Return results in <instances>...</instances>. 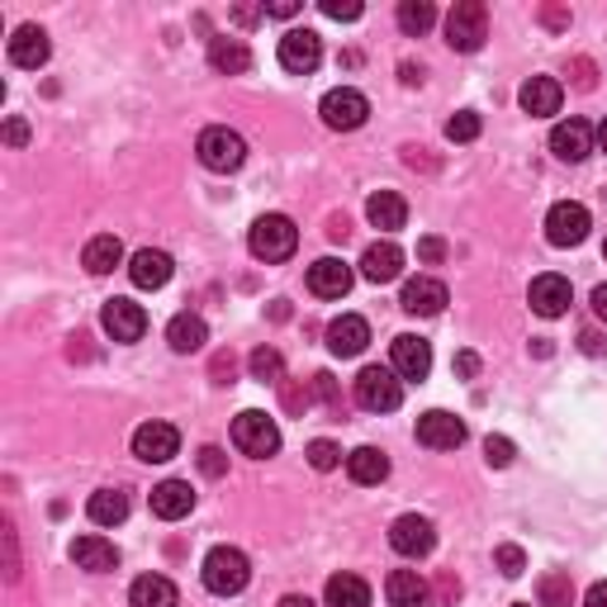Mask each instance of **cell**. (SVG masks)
<instances>
[{"mask_svg":"<svg viewBox=\"0 0 607 607\" xmlns=\"http://www.w3.org/2000/svg\"><path fill=\"white\" fill-rule=\"evenodd\" d=\"M200 579H204L210 594L233 598V594H243V588H247L252 565H247V555L237 546H214L210 555H204V565H200Z\"/></svg>","mask_w":607,"mask_h":607,"instance_id":"obj_1","label":"cell"},{"mask_svg":"<svg viewBox=\"0 0 607 607\" xmlns=\"http://www.w3.org/2000/svg\"><path fill=\"white\" fill-rule=\"evenodd\" d=\"M247 247L257 262H290L299 247V228L285 214H262L247 233Z\"/></svg>","mask_w":607,"mask_h":607,"instance_id":"obj_2","label":"cell"},{"mask_svg":"<svg viewBox=\"0 0 607 607\" xmlns=\"http://www.w3.org/2000/svg\"><path fill=\"white\" fill-rule=\"evenodd\" d=\"M233 446L243 456H252V460H270L280 451V427H276V418H266L262 408H247V413H237L233 418Z\"/></svg>","mask_w":607,"mask_h":607,"instance_id":"obj_3","label":"cell"},{"mask_svg":"<svg viewBox=\"0 0 607 607\" xmlns=\"http://www.w3.org/2000/svg\"><path fill=\"white\" fill-rule=\"evenodd\" d=\"M489 39V10L479 0H456L451 14H446V43L456 53H479Z\"/></svg>","mask_w":607,"mask_h":607,"instance_id":"obj_4","label":"cell"},{"mask_svg":"<svg viewBox=\"0 0 607 607\" xmlns=\"http://www.w3.org/2000/svg\"><path fill=\"white\" fill-rule=\"evenodd\" d=\"M356 404L365 413H394L404 404V380H398L390 365H365L356 375Z\"/></svg>","mask_w":607,"mask_h":607,"instance_id":"obj_5","label":"cell"},{"mask_svg":"<svg viewBox=\"0 0 607 607\" xmlns=\"http://www.w3.org/2000/svg\"><path fill=\"white\" fill-rule=\"evenodd\" d=\"M195 152H200V162L219 171V175H228L247 162V142L243 134H233V129H223V124H214V129H204L200 142H195Z\"/></svg>","mask_w":607,"mask_h":607,"instance_id":"obj_6","label":"cell"},{"mask_svg":"<svg viewBox=\"0 0 607 607\" xmlns=\"http://www.w3.org/2000/svg\"><path fill=\"white\" fill-rule=\"evenodd\" d=\"M318 115H323L328 129L351 134V129H361V124L371 119V100H365L361 90H351V86H338V90H328V95H323Z\"/></svg>","mask_w":607,"mask_h":607,"instance_id":"obj_7","label":"cell"},{"mask_svg":"<svg viewBox=\"0 0 607 607\" xmlns=\"http://www.w3.org/2000/svg\"><path fill=\"white\" fill-rule=\"evenodd\" d=\"M588 228H594V219H588L584 204H574V200H561V204H551V214H546V237H551V247H579Z\"/></svg>","mask_w":607,"mask_h":607,"instance_id":"obj_8","label":"cell"},{"mask_svg":"<svg viewBox=\"0 0 607 607\" xmlns=\"http://www.w3.org/2000/svg\"><path fill=\"white\" fill-rule=\"evenodd\" d=\"M390 546L398 555H408V561H423V555H433V546H437V526L418 513H404L390 526Z\"/></svg>","mask_w":607,"mask_h":607,"instance_id":"obj_9","label":"cell"},{"mask_svg":"<svg viewBox=\"0 0 607 607\" xmlns=\"http://www.w3.org/2000/svg\"><path fill=\"white\" fill-rule=\"evenodd\" d=\"M318 62H323V39H318L313 29H290V34L280 39V67L285 72L309 76Z\"/></svg>","mask_w":607,"mask_h":607,"instance_id":"obj_10","label":"cell"},{"mask_svg":"<svg viewBox=\"0 0 607 607\" xmlns=\"http://www.w3.org/2000/svg\"><path fill=\"white\" fill-rule=\"evenodd\" d=\"M418 441L427 446V451H456V446L466 441V423H460L456 413H446V408H427L418 418Z\"/></svg>","mask_w":607,"mask_h":607,"instance_id":"obj_11","label":"cell"},{"mask_svg":"<svg viewBox=\"0 0 607 607\" xmlns=\"http://www.w3.org/2000/svg\"><path fill=\"white\" fill-rule=\"evenodd\" d=\"M175 451H181V433L171 423H142L134 433V456L148 460V466H167Z\"/></svg>","mask_w":607,"mask_h":607,"instance_id":"obj_12","label":"cell"},{"mask_svg":"<svg viewBox=\"0 0 607 607\" xmlns=\"http://www.w3.org/2000/svg\"><path fill=\"white\" fill-rule=\"evenodd\" d=\"M390 371H394L398 380H427V371H433V347H427L423 338H413V332L394 338V347H390Z\"/></svg>","mask_w":607,"mask_h":607,"instance_id":"obj_13","label":"cell"},{"mask_svg":"<svg viewBox=\"0 0 607 607\" xmlns=\"http://www.w3.org/2000/svg\"><path fill=\"white\" fill-rule=\"evenodd\" d=\"M526 303H532V313H541V318H561L569 303H574V290H569L565 276L546 270V276L532 280V290H526Z\"/></svg>","mask_w":607,"mask_h":607,"instance_id":"obj_14","label":"cell"},{"mask_svg":"<svg viewBox=\"0 0 607 607\" xmlns=\"http://www.w3.org/2000/svg\"><path fill=\"white\" fill-rule=\"evenodd\" d=\"M100 323L115 342H138L142 332H148V313H142V303H134V299H109Z\"/></svg>","mask_w":607,"mask_h":607,"instance_id":"obj_15","label":"cell"},{"mask_svg":"<svg viewBox=\"0 0 607 607\" xmlns=\"http://www.w3.org/2000/svg\"><path fill=\"white\" fill-rule=\"evenodd\" d=\"M398 303H404V313H413V318H433V313H441L446 303H451V295H446V285L437 276H418V280L404 285Z\"/></svg>","mask_w":607,"mask_h":607,"instance_id":"obj_16","label":"cell"},{"mask_svg":"<svg viewBox=\"0 0 607 607\" xmlns=\"http://www.w3.org/2000/svg\"><path fill=\"white\" fill-rule=\"evenodd\" d=\"M361 276L371 280V285H390V280H398L404 276V247L398 243H371L365 247V257H361Z\"/></svg>","mask_w":607,"mask_h":607,"instance_id":"obj_17","label":"cell"},{"mask_svg":"<svg viewBox=\"0 0 607 607\" xmlns=\"http://www.w3.org/2000/svg\"><path fill=\"white\" fill-rule=\"evenodd\" d=\"M365 342H371V323L361 313H342L328 323V351L332 356H361Z\"/></svg>","mask_w":607,"mask_h":607,"instance_id":"obj_18","label":"cell"},{"mask_svg":"<svg viewBox=\"0 0 607 607\" xmlns=\"http://www.w3.org/2000/svg\"><path fill=\"white\" fill-rule=\"evenodd\" d=\"M551 152L561 157V162H584L588 152H594V129H588L584 119H565L551 129Z\"/></svg>","mask_w":607,"mask_h":607,"instance_id":"obj_19","label":"cell"},{"mask_svg":"<svg viewBox=\"0 0 607 607\" xmlns=\"http://www.w3.org/2000/svg\"><path fill=\"white\" fill-rule=\"evenodd\" d=\"M351 280H356L351 266L338 257H323V262L309 266V295H318V299H342L351 290Z\"/></svg>","mask_w":607,"mask_h":607,"instance_id":"obj_20","label":"cell"},{"mask_svg":"<svg viewBox=\"0 0 607 607\" xmlns=\"http://www.w3.org/2000/svg\"><path fill=\"white\" fill-rule=\"evenodd\" d=\"M190 508H195V489H190L185 479H162V484L152 489V513L162 518V522L190 518Z\"/></svg>","mask_w":607,"mask_h":607,"instance_id":"obj_21","label":"cell"},{"mask_svg":"<svg viewBox=\"0 0 607 607\" xmlns=\"http://www.w3.org/2000/svg\"><path fill=\"white\" fill-rule=\"evenodd\" d=\"M171 270H175V262L157 247H138L134 262H129V276H134L138 290H162V285L171 280Z\"/></svg>","mask_w":607,"mask_h":607,"instance_id":"obj_22","label":"cell"},{"mask_svg":"<svg viewBox=\"0 0 607 607\" xmlns=\"http://www.w3.org/2000/svg\"><path fill=\"white\" fill-rule=\"evenodd\" d=\"M522 109L532 119H546V115H561V100H565V86L555 82V76H532V82L522 86Z\"/></svg>","mask_w":607,"mask_h":607,"instance_id":"obj_23","label":"cell"},{"mask_svg":"<svg viewBox=\"0 0 607 607\" xmlns=\"http://www.w3.org/2000/svg\"><path fill=\"white\" fill-rule=\"evenodd\" d=\"M47 53H53V43H47V34L39 24H20L10 39V62L14 67H43Z\"/></svg>","mask_w":607,"mask_h":607,"instance_id":"obj_24","label":"cell"},{"mask_svg":"<svg viewBox=\"0 0 607 607\" xmlns=\"http://www.w3.org/2000/svg\"><path fill=\"white\" fill-rule=\"evenodd\" d=\"M385 598H390V607H427L433 588H427L418 569H394L385 579Z\"/></svg>","mask_w":607,"mask_h":607,"instance_id":"obj_25","label":"cell"},{"mask_svg":"<svg viewBox=\"0 0 607 607\" xmlns=\"http://www.w3.org/2000/svg\"><path fill=\"white\" fill-rule=\"evenodd\" d=\"M365 219H371L380 233H398L408 223V204H404V195H394V190H375V195L365 200Z\"/></svg>","mask_w":607,"mask_h":607,"instance_id":"obj_26","label":"cell"},{"mask_svg":"<svg viewBox=\"0 0 607 607\" xmlns=\"http://www.w3.org/2000/svg\"><path fill=\"white\" fill-rule=\"evenodd\" d=\"M167 342L175 356H190V351H204V342H210V328H204L200 313H175L167 323Z\"/></svg>","mask_w":607,"mask_h":607,"instance_id":"obj_27","label":"cell"},{"mask_svg":"<svg viewBox=\"0 0 607 607\" xmlns=\"http://www.w3.org/2000/svg\"><path fill=\"white\" fill-rule=\"evenodd\" d=\"M72 561L90 569V574H105V569H115L119 565V551H115V541H105V536H76L72 541Z\"/></svg>","mask_w":607,"mask_h":607,"instance_id":"obj_28","label":"cell"},{"mask_svg":"<svg viewBox=\"0 0 607 607\" xmlns=\"http://www.w3.org/2000/svg\"><path fill=\"white\" fill-rule=\"evenodd\" d=\"M129 603L134 607H181V594H175V584L167 574H142L129 588Z\"/></svg>","mask_w":607,"mask_h":607,"instance_id":"obj_29","label":"cell"},{"mask_svg":"<svg viewBox=\"0 0 607 607\" xmlns=\"http://www.w3.org/2000/svg\"><path fill=\"white\" fill-rule=\"evenodd\" d=\"M210 67H214V72H223V76H243V72L252 67L247 43H243V39H228V34L210 39Z\"/></svg>","mask_w":607,"mask_h":607,"instance_id":"obj_30","label":"cell"},{"mask_svg":"<svg viewBox=\"0 0 607 607\" xmlns=\"http://www.w3.org/2000/svg\"><path fill=\"white\" fill-rule=\"evenodd\" d=\"M347 475L356 479V484H380V479H390V456L380 451V446H356V451L347 456Z\"/></svg>","mask_w":607,"mask_h":607,"instance_id":"obj_31","label":"cell"},{"mask_svg":"<svg viewBox=\"0 0 607 607\" xmlns=\"http://www.w3.org/2000/svg\"><path fill=\"white\" fill-rule=\"evenodd\" d=\"M323 598H328V607H371V584H365L361 574H332Z\"/></svg>","mask_w":607,"mask_h":607,"instance_id":"obj_32","label":"cell"},{"mask_svg":"<svg viewBox=\"0 0 607 607\" xmlns=\"http://www.w3.org/2000/svg\"><path fill=\"white\" fill-rule=\"evenodd\" d=\"M86 513H90L95 526H119L124 518H129V493H124V489H95Z\"/></svg>","mask_w":607,"mask_h":607,"instance_id":"obj_33","label":"cell"},{"mask_svg":"<svg viewBox=\"0 0 607 607\" xmlns=\"http://www.w3.org/2000/svg\"><path fill=\"white\" fill-rule=\"evenodd\" d=\"M82 262H86V270L90 276H109L119 262H124V243L115 233H100V237H90L86 243V252H82Z\"/></svg>","mask_w":607,"mask_h":607,"instance_id":"obj_34","label":"cell"},{"mask_svg":"<svg viewBox=\"0 0 607 607\" xmlns=\"http://www.w3.org/2000/svg\"><path fill=\"white\" fill-rule=\"evenodd\" d=\"M433 24H437L433 0H404V6H398V29H404L408 39H423Z\"/></svg>","mask_w":607,"mask_h":607,"instance_id":"obj_35","label":"cell"},{"mask_svg":"<svg viewBox=\"0 0 607 607\" xmlns=\"http://www.w3.org/2000/svg\"><path fill=\"white\" fill-rule=\"evenodd\" d=\"M247 371H252V380H262V385H285V356L276 347H257L247 356Z\"/></svg>","mask_w":607,"mask_h":607,"instance_id":"obj_36","label":"cell"},{"mask_svg":"<svg viewBox=\"0 0 607 607\" xmlns=\"http://www.w3.org/2000/svg\"><path fill=\"white\" fill-rule=\"evenodd\" d=\"M536 598L541 607H569L574 603V579L565 569H551V574H541V584H536Z\"/></svg>","mask_w":607,"mask_h":607,"instance_id":"obj_37","label":"cell"},{"mask_svg":"<svg viewBox=\"0 0 607 607\" xmlns=\"http://www.w3.org/2000/svg\"><path fill=\"white\" fill-rule=\"evenodd\" d=\"M479 129H484V124H479L475 109H460V115L446 119V138H451V142H475Z\"/></svg>","mask_w":607,"mask_h":607,"instance_id":"obj_38","label":"cell"},{"mask_svg":"<svg viewBox=\"0 0 607 607\" xmlns=\"http://www.w3.org/2000/svg\"><path fill=\"white\" fill-rule=\"evenodd\" d=\"M303 456H309V466H313V470H323V475L342 466V451H338V446H332L328 437H318V441H309V451H303Z\"/></svg>","mask_w":607,"mask_h":607,"instance_id":"obj_39","label":"cell"},{"mask_svg":"<svg viewBox=\"0 0 607 607\" xmlns=\"http://www.w3.org/2000/svg\"><path fill=\"white\" fill-rule=\"evenodd\" d=\"M513 456H518V446L508 437H484V460L493 470H508V466H513Z\"/></svg>","mask_w":607,"mask_h":607,"instance_id":"obj_40","label":"cell"},{"mask_svg":"<svg viewBox=\"0 0 607 607\" xmlns=\"http://www.w3.org/2000/svg\"><path fill=\"white\" fill-rule=\"evenodd\" d=\"M493 565H499L508 579H518V574L526 569V555H522V546H499L493 551Z\"/></svg>","mask_w":607,"mask_h":607,"instance_id":"obj_41","label":"cell"},{"mask_svg":"<svg viewBox=\"0 0 607 607\" xmlns=\"http://www.w3.org/2000/svg\"><path fill=\"white\" fill-rule=\"evenodd\" d=\"M313 394H318V398H323V404H328V408H342V394H338V380H332L328 371H318V375H313Z\"/></svg>","mask_w":607,"mask_h":607,"instance_id":"obj_42","label":"cell"},{"mask_svg":"<svg viewBox=\"0 0 607 607\" xmlns=\"http://www.w3.org/2000/svg\"><path fill=\"white\" fill-rule=\"evenodd\" d=\"M318 10H323L328 20H361V0H323Z\"/></svg>","mask_w":607,"mask_h":607,"instance_id":"obj_43","label":"cell"},{"mask_svg":"<svg viewBox=\"0 0 607 607\" xmlns=\"http://www.w3.org/2000/svg\"><path fill=\"white\" fill-rule=\"evenodd\" d=\"M200 470L210 475V479H219V475H228V456L219 451V446H204L200 451Z\"/></svg>","mask_w":607,"mask_h":607,"instance_id":"obj_44","label":"cell"},{"mask_svg":"<svg viewBox=\"0 0 607 607\" xmlns=\"http://www.w3.org/2000/svg\"><path fill=\"white\" fill-rule=\"evenodd\" d=\"M418 257H423L427 266H437V262L446 257V243H441V237H423V243H418Z\"/></svg>","mask_w":607,"mask_h":607,"instance_id":"obj_45","label":"cell"},{"mask_svg":"<svg viewBox=\"0 0 607 607\" xmlns=\"http://www.w3.org/2000/svg\"><path fill=\"white\" fill-rule=\"evenodd\" d=\"M309 404H313V394H309V390H299V385H285V408H290V413H303Z\"/></svg>","mask_w":607,"mask_h":607,"instance_id":"obj_46","label":"cell"},{"mask_svg":"<svg viewBox=\"0 0 607 607\" xmlns=\"http://www.w3.org/2000/svg\"><path fill=\"white\" fill-rule=\"evenodd\" d=\"M6 142H10V148H24V142H29V124L24 119H6Z\"/></svg>","mask_w":607,"mask_h":607,"instance_id":"obj_47","label":"cell"},{"mask_svg":"<svg viewBox=\"0 0 607 607\" xmlns=\"http://www.w3.org/2000/svg\"><path fill=\"white\" fill-rule=\"evenodd\" d=\"M456 594H460V584L451 579V574H441V579H437V603H441V607H451Z\"/></svg>","mask_w":607,"mask_h":607,"instance_id":"obj_48","label":"cell"},{"mask_svg":"<svg viewBox=\"0 0 607 607\" xmlns=\"http://www.w3.org/2000/svg\"><path fill=\"white\" fill-rule=\"evenodd\" d=\"M214 380H219V385H228V380H233V351H219V356H214Z\"/></svg>","mask_w":607,"mask_h":607,"instance_id":"obj_49","label":"cell"},{"mask_svg":"<svg viewBox=\"0 0 607 607\" xmlns=\"http://www.w3.org/2000/svg\"><path fill=\"white\" fill-rule=\"evenodd\" d=\"M266 14L270 20H290V14H299V0H270Z\"/></svg>","mask_w":607,"mask_h":607,"instance_id":"obj_50","label":"cell"},{"mask_svg":"<svg viewBox=\"0 0 607 607\" xmlns=\"http://www.w3.org/2000/svg\"><path fill=\"white\" fill-rule=\"evenodd\" d=\"M233 20H237V24H257V20H266V6H237Z\"/></svg>","mask_w":607,"mask_h":607,"instance_id":"obj_51","label":"cell"},{"mask_svg":"<svg viewBox=\"0 0 607 607\" xmlns=\"http://www.w3.org/2000/svg\"><path fill=\"white\" fill-rule=\"evenodd\" d=\"M574 82H579V90H594V62H574Z\"/></svg>","mask_w":607,"mask_h":607,"instance_id":"obj_52","label":"cell"},{"mask_svg":"<svg viewBox=\"0 0 607 607\" xmlns=\"http://www.w3.org/2000/svg\"><path fill=\"white\" fill-rule=\"evenodd\" d=\"M579 347L588 351V356H603V351H607V342L598 338V332H594V328H588V332H579Z\"/></svg>","mask_w":607,"mask_h":607,"instance_id":"obj_53","label":"cell"},{"mask_svg":"<svg viewBox=\"0 0 607 607\" xmlns=\"http://www.w3.org/2000/svg\"><path fill=\"white\" fill-rule=\"evenodd\" d=\"M541 20H546L551 29H565V24H569V10H561V6H546V10H541Z\"/></svg>","mask_w":607,"mask_h":607,"instance_id":"obj_54","label":"cell"},{"mask_svg":"<svg viewBox=\"0 0 607 607\" xmlns=\"http://www.w3.org/2000/svg\"><path fill=\"white\" fill-rule=\"evenodd\" d=\"M584 607H607V579H598L594 588L584 594Z\"/></svg>","mask_w":607,"mask_h":607,"instance_id":"obj_55","label":"cell"},{"mask_svg":"<svg viewBox=\"0 0 607 607\" xmlns=\"http://www.w3.org/2000/svg\"><path fill=\"white\" fill-rule=\"evenodd\" d=\"M456 371L466 375V380H470V375L479 371V356H475V351H460V356H456Z\"/></svg>","mask_w":607,"mask_h":607,"instance_id":"obj_56","label":"cell"},{"mask_svg":"<svg viewBox=\"0 0 607 607\" xmlns=\"http://www.w3.org/2000/svg\"><path fill=\"white\" fill-rule=\"evenodd\" d=\"M594 313H598V323H607V285L594 290Z\"/></svg>","mask_w":607,"mask_h":607,"instance_id":"obj_57","label":"cell"},{"mask_svg":"<svg viewBox=\"0 0 607 607\" xmlns=\"http://www.w3.org/2000/svg\"><path fill=\"white\" fill-rule=\"evenodd\" d=\"M398 72H404V86H418L423 82V67H413V62H404Z\"/></svg>","mask_w":607,"mask_h":607,"instance_id":"obj_58","label":"cell"},{"mask_svg":"<svg viewBox=\"0 0 607 607\" xmlns=\"http://www.w3.org/2000/svg\"><path fill=\"white\" fill-rule=\"evenodd\" d=\"M280 607H318V603H313V598H303V594H285Z\"/></svg>","mask_w":607,"mask_h":607,"instance_id":"obj_59","label":"cell"},{"mask_svg":"<svg viewBox=\"0 0 607 607\" xmlns=\"http://www.w3.org/2000/svg\"><path fill=\"white\" fill-rule=\"evenodd\" d=\"M328 237H338V243H342V237H347V219H332L328 223Z\"/></svg>","mask_w":607,"mask_h":607,"instance_id":"obj_60","label":"cell"},{"mask_svg":"<svg viewBox=\"0 0 607 607\" xmlns=\"http://www.w3.org/2000/svg\"><path fill=\"white\" fill-rule=\"evenodd\" d=\"M598 142H603V152H607V119H603V129H598Z\"/></svg>","mask_w":607,"mask_h":607,"instance_id":"obj_61","label":"cell"},{"mask_svg":"<svg viewBox=\"0 0 607 607\" xmlns=\"http://www.w3.org/2000/svg\"><path fill=\"white\" fill-rule=\"evenodd\" d=\"M513 607H532V603H513Z\"/></svg>","mask_w":607,"mask_h":607,"instance_id":"obj_62","label":"cell"},{"mask_svg":"<svg viewBox=\"0 0 607 607\" xmlns=\"http://www.w3.org/2000/svg\"><path fill=\"white\" fill-rule=\"evenodd\" d=\"M603 257H607V247H603Z\"/></svg>","mask_w":607,"mask_h":607,"instance_id":"obj_63","label":"cell"}]
</instances>
